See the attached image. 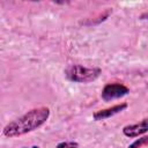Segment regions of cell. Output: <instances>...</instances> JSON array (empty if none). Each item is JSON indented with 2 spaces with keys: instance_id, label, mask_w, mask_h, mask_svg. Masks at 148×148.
Wrapping results in <instances>:
<instances>
[{
  "instance_id": "52a82bcc",
  "label": "cell",
  "mask_w": 148,
  "mask_h": 148,
  "mask_svg": "<svg viewBox=\"0 0 148 148\" xmlns=\"http://www.w3.org/2000/svg\"><path fill=\"white\" fill-rule=\"evenodd\" d=\"M54 148H79V143L75 141H64L59 142Z\"/></svg>"
},
{
  "instance_id": "6da1fadb",
  "label": "cell",
  "mask_w": 148,
  "mask_h": 148,
  "mask_svg": "<svg viewBox=\"0 0 148 148\" xmlns=\"http://www.w3.org/2000/svg\"><path fill=\"white\" fill-rule=\"evenodd\" d=\"M50 117V109L46 106L35 108L25 112L20 118L10 121L2 130V134L7 138H16L32 132L40 127Z\"/></svg>"
},
{
  "instance_id": "5b68a950",
  "label": "cell",
  "mask_w": 148,
  "mask_h": 148,
  "mask_svg": "<svg viewBox=\"0 0 148 148\" xmlns=\"http://www.w3.org/2000/svg\"><path fill=\"white\" fill-rule=\"evenodd\" d=\"M148 131V125H147V118L142 119L140 123L132 124V125H126L123 127V133L127 138H136L141 134L147 133Z\"/></svg>"
},
{
  "instance_id": "8992f818",
  "label": "cell",
  "mask_w": 148,
  "mask_h": 148,
  "mask_svg": "<svg viewBox=\"0 0 148 148\" xmlns=\"http://www.w3.org/2000/svg\"><path fill=\"white\" fill-rule=\"evenodd\" d=\"M148 143V138L147 136H142L138 140H135L133 143H131L128 146V148H141L142 146H146Z\"/></svg>"
},
{
  "instance_id": "7a4b0ae2",
  "label": "cell",
  "mask_w": 148,
  "mask_h": 148,
  "mask_svg": "<svg viewBox=\"0 0 148 148\" xmlns=\"http://www.w3.org/2000/svg\"><path fill=\"white\" fill-rule=\"evenodd\" d=\"M101 68L98 67H86L79 64H73L66 67L65 76L67 80L76 83H88L95 81L101 75Z\"/></svg>"
},
{
  "instance_id": "3957f363",
  "label": "cell",
  "mask_w": 148,
  "mask_h": 148,
  "mask_svg": "<svg viewBox=\"0 0 148 148\" xmlns=\"http://www.w3.org/2000/svg\"><path fill=\"white\" fill-rule=\"evenodd\" d=\"M130 92L128 87H126L123 83H108L105 84V87L102 90V98L106 102L116 99V98H120L126 96Z\"/></svg>"
},
{
  "instance_id": "ba28073f",
  "label": "cell",
  "mask_w": 148,
  "mask_h": 148,
  "mask_svg": "<svg viewBox=\"0 0 148 148\" xmlns=\"http://www.w3.org/2000/svg\"><path fill=\"white\" fill-rule=\"evenodd\" d=\"M23 148H28V147H23ZM30 148H39L38 146H32V147H30Z\"/></svg>"
},
{
  "instance_id": "277c9868",
  "label": "cell",
  "mask_w": 148,
  "mask_h": 148,
  "mask_svg": "<svg viewBox=\"0 0 148 148\" xmlns=\"http://www.w3.org/2000/svg\"><path fill=\"white\" fill-rule=\"evenodd\" d=\"M126 108H127V104H126V103L116 104V105H113V106H111V108L96 111V112L92 114V118H94V120H96V121H101V120L108 119V118H110V117H113V116L120 113V112L124 111Z\"/></svg>"
}]
</instances>
